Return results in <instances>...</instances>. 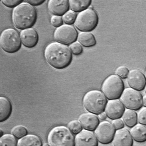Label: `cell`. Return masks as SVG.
<instances>
[{"label":"cell","mask_w":146,"mask_h":146,"mask_svg":"<svg viewBox=\"0 0 146 146\" xmlns=\"http://www.w3.org/2000/svg\"><path fill=\"white\" fill-rule=\"evenodd\" d=\"M77 40L81 45L86 47L94 46L96 43L94 35L88 32H82L78 34Z\"/></svg>","instance_id":"21"},{"label":"cell","mask_w":146,"mask_h":146,"mask_svg":"<svg viewBox=\"0 0 146 146\" xmlns=\"http://www.w3.org/2000/svg\"><path fill=\"white\" fill-rule=\"evenodd\" d=\"M37 17L35 8L25 2L14 8L12 13V19L14 26L22 30L31 28L36 21Z\"/></svg>","instance_id":"2"},{"label":"cell","mask_w":146,"mask_h":146,"mask_svg":"<svg viewBox=\"0 0 146 146\" xmlns=\"http://www.w3.org/2000/svg\"><path fill=\"white\" fill-rule=\"evenodd\" d=\"M27 130L25 127L21 125H17L11 130L12 134L16 137L20 139L27 134Z\"/></svg>","instance_id":"26"},{"label":"cell","mask_w":146,"mask_h":146,"mask_svg":"<svg viewBox=\"0 0 146 146\" xmlns=\"http://www.w3.org/2000/svg\"><path fill=\"white\" fill-rule=\"evenodd\" d=\"M76 13L72 10H69L62 17L63 22L66 24L71 25L74 23L76 17Z\"/></svg>","instance_id":"25"},{"label":"cell","mask_w":146,"mask_h":146,"mask_svg":"<svg viewBox=\"0 0 146 146\" xmlns=\"http://www.w3.org/2000/svg\"><path fill=\"white\" fill-rule=\"evenodd\" d=\"M0 45L2 49L8 53H13L18 51L21 42L17 31L11 28L3 30L0 35Z\"/></svg>","instance_id":"6"},{"label":"cell","mask_w":146,"mask_h":146,"mask_svg":"<svg viewBox=\"0 0 146 146\" xmlns=\"http://www.w3.org/2000/svg\"><path fill=\"white\" fill-rule=\"evenodd\" d=\"M48 143L50 146H74V138L68 128L64 126L52 128L48 136Z\"/></svg>","instance_id":"4"},{"label":"cell","mask_w":146,"mask_h":146,"mask_svg":"<svg viewBox=\"0 0 146 146\" xmlns=\"http://www.w3.org/2000/svg\"><path fill=\"white\" fill-rule=\"evenodd\" d=\"M111 123L116 130L122 128L124 127V123L121 118L112 119Z\"/></svg>","instance_id":"33"},{"label":"cell","mask_w":146,"mask_h":146,"mask_svg":"<svg viewBox=\"0 0 146 146\" xmlns=\"http://www.w3.org/2000/svg\"><path fill=\"white\" fill-rule=\"evenodd\" d=\"M98 141L92 131L82 129L76 135L74 138L75 146H97Z\"/></svg>","instance_id":"13"},{"label":"cell","mask_w":146,"mask_h":146,"mask_svg":"<svg viewBox=\"0 0 146 146\" xmlns=\"http://www.w3.org/2000/svg\"><path fill=\"white\" fill-rule=\"evenodd\" d=\"M48 63L57 69H62L68 66L72 59V52L67 45L57 42L48 44L44 51Z\"/></svg>","instance_id":"1"},{"label":"cell","mask_w":146,"mask_h":146,"mask_svg":"<svg viewBox=\"0 0 146 146\" xmlns=\"http://www.w3.org/2000/svg\"><path fill=\"white\" fill-rule=\"evenodd\" d=\"M17 143L16 137L12 134H5L0 137V146H16Z\"/></svg>","instance_id":"24"},{"label":"cell","mask_w":146,"mask_h":146,"mask_svg":"<svg viewBox=\"0 0 146 146\" xmlns=\"http://www.w3.org/2000/svg\"><path fill=\"white\" fill-rule=\"evenodd\" d=\"M47 7L48 11L52 15L62 16L69 10V0H50Z\"/></svg>","instance_id":"16"},{"label":"cell","mask_w":146,"mask_h":146,"mask_svg":"<svg viewBox=\"0 0 146 146\" xmlns=\"http://www.w3.org/2000/svg\"><path fill=\"white\" fill-rule=\"evenodd\" d=\"M23 0H2V3L9 8H15L23 2Z\"/></svg>","instance_id":"32"},{"label":"cell","mask_w":146,"mask_h":146,"mask_svg":"<svg viewBox=\"0 0 146 146\" xmlns=\"http://www.w3.org/2000/svg\"><path fill=\"white\" fill-rule=\"evenodd\" d=\"M125 110L124 106L118 98L107 101L104 111L109 118L113 119L121 118Z\"/></svg>","instance_id":"12"},{"label":"cell","mask_w":146,"mask_h":146,"mask_svg":"<svg viewBox=\"0 0 146 146\" xmlns=\"http://www.w3.org/2000/svg\"><path fill=\"white\" fill-rule=\"evenodd\" d=\"M119 98L127 109L137 110L143 106V96L141 93L131 87L124 88Z\"/></svg>","instance_id":"8"},{"label":"cell","mask_w":146,"mask_h":146,"mask_svg":"<svg viewBox=\"0 0 146 146\" xmlns=\"http://www.w3.org/2000/svg\"><path fill=\"white\" fill-rule=\"evenodd\" d=\"M52 25L55 27H58L63 25V21L61 16L53 15L50 19Z\"/></svg>","instance_id":"31"},{"label":"cell","mask_w":146,"mask_h":146,"mask_svg":"<svg viewBox=\"0 0 146 146\" xmlns=\"http://www.w3.org/2000/svg\"><path fill=\"white\" fill-rule=\"evenodd\" d=\"M42 143L40 138L37 135L32 134H27L19 139L17 141V146L42 145Z\"/></svg>","instance_id":"20"},{"label":"cell","mask_w":146,"mask_h":146,"mask_svg":"<svg viewBox=\"0 0 146 146\" xmlns=\"http://www.w3.org/2000/svg\"><path fill=\"white\" fill-rule=\"evenodd\" d=\"M124 88L123 80L115 74L107 76L101 86L102 92L109 100L119 98Z\"/></svg>","instance_id":"5"},{"label":"cell","mask_w":146,"mask_h":146,"mask_svg":"<svg viewBox=\"0 0 146 146\" xmlns=\"http://www.w3.org/2000/svg\"><path fill=\"white\" fill-rule=\"evenodd\" d=\"M127 78L130 87L139 91L143 90L145 88V77L140 70L136 68L131 70Z\"/></svg>","instance_id":"11"},{"label":"cell","mask_w":146,"mask_h":146,"mask_svg":"<svg viewBox=\"0 0 146 146\" xmlns=\"http://www.w3.org/2000/svg\"><path fill=\"white\" fill-rule=\"evenodd\" d=\"M146 95H145L143 96V104L144 106L146 107Z\"/></svg>","instance_id":"36"},{"label":"cell","mask_w":146,"mask_h":146,"mask_svg":"<svg viewBox=\"0 0 146 146\" xmlns=\"http://www.w3.org/2000/svg\"><path fill=\"white\" fill-rule=\"evenodd\" d=\"M3 131L0 129V136L1 137L3 135Z\"/></svg>","instance_id":"37"},{"label":"cell","mask_w":146,"mask_h":146,"mask_svg":"<svg viewBox=\"0 0 146 146\" xmlns=\"http://www.w3.org/2000/svg\"><path fill=\"white\" fill-rule=\"evenodd\" d=\"M69 7L71 10L75 12H80L89 7L92 1L69 0Z\"/></svg>","instance_id":"23"},{"label":"cell","mask_w":146,"mask_h":146,"mask_svg":"<svg viewBox=\"0 0 146 146\" xmlns=\"http://www.w3.org/2000/svg\"><path fill=\"white\" fill-rule=\"evenodd\" d=\"M68 128L73 134L76 135L82 130V127L78 120H75L70 121L68 123Z\"/></svg>","instance_id":"27"},{"label":"cell","mask_w":146,"mask_h":146,"mask_svg":"<svg viewBox=\"0 0 146 146\" xmlns=\"http://www.w3.org/2000/svg\"><path fill=\"white\" fill-rule=\"evenodd\" d=\"M78 121L84 129L91 131H94L100 123L97 115L89 112L80 115Z\"/></svg>","instance_id":"17"},{"label":"cell","mask_w":146,"mask_h":146,"mask_svg":"<svg viewBox=\"0 0 146 146\" xmlns=\"http://www.w3.org/2000/svg\"><path fill=\"white\" fill-rule=\"evenodd\" d=\"M124 123L131 127L137 123V113L135 110L126 108L121 117Z\"/></svg>","instance_id":"22"},{"label":"cell","mask_w":146,"mask_h":146,"mask_svg":"<svg viewBox=\"0 0 146 146\" xmlns=\"http://www.w3.org/2000/svg\"><path fill=\"white\" fill-rule=\"evenodd\" d=\"M45 0H26L24 1L25 2L27 3L32 6H38L43 3Z\"/></svg>","instance_id":"34"},{"label":"cell","mask_w":146,"mask_h":146,"mask_svg":"<svg viewBox=\"0 0 146 146\" xmlns=\"http://www.w3.org/2000/svg\"><path fill=\"white\" fill-rule=\"evenodd\" d=\"M69 48L72 53L75 55H80L83 51L81 45L78 42L75 41L71 44Z\"/></svg>","instance_id":"28"},{"label":"cell","mask_w":146,"mask_h":146,"mask_svg":"<svg viewBox=\"0 0 146 146\" xmlns=\"http://www.w3.org/2000/svg\"><path fill=\"white\" fill-rule=\"evenodd\" d=\"M98 115V117L99 119L102 120L105 119L107 116V115L104 111H103Z\"/></svg>","instance_id":"35"},{"label":"cell","mask_w":146,"mask_h":146,"mask_svg":"<svg viewBox=\"0 0 146 146\" xmlns=\"http://www.w3.org/2000/svg\"><path fill=\"white\" fill-rule=\"evenodd\" d=\"M129 131L131 136L135 141L142 142L146 141V126L145 125L137 123L131 127Z\"/></svg>","instance_id":"19"},{"label":"cell","mask_w":146,"mask_h":146,"mask_svg":"<svg viewBox=\"0 0 146 146\" xmlns=\"http://www.w3.org/2000/svg\"><path fill=\"white\" fill-rule=\"evenodd\" d=\"M98 22V17L96 11L88 7L80 12L74 23L76 28L81 32H90L94 30Z\"/></svg>","instance_id":"7"},{"label":"cell","mask_w":146,"mask_h":146,"mask_svg":"<svg viewBox=\"0 0 146 146\" xmlns=\"http://www.w3.org/2000/svg\"><path fill=\"white\" fill-rule=\"evenodd\" d=\"M107 100L101 91L93 90L87 92L82 99L83 105L88 111L98 115L104 111Z\"/></svg>","instance_id":"3"},{"label":"cell","mask_w":146,"mask_h":146,"mask_svg":"<svg viewBox=\"0 0 146 146\" xmlns=\"http://www.w3.org/2000/svg\"><path fill=\"white\" fill-rule=\"evenodd\" d=\"M114 146H130L133 144V139L129 131L127 128L116 130L112 140Z\"/></svg>","instance_id":"15"},{"label":"cell","mask_w":146,"mask_h":146,"mask_svg":"<svg viewBox=\"0 0 146 146\" xmlns=\"http://www.w3.org/2000/svg\"><path fill=\"white\" fill-rule=\"evenodd\" d=\"M20 36L21 43L27 48H33L36 46L38 42V35L33 28L31 27L22 30Z\"/></svg>","instance_id":"14"},{"label":"cell","mask_w":146,"mask_h":146,"mask_svg":"<svg viewBox=\"0 0 146 146\" xmlns=\"http://www.w3.org/2000/svg\"><path fill=\"white\" fill-rule=\"evenodd\" d=\"M78 35L74 26L65 24L56 28L54 32V38L56 42L68 45L76 41Z\"/></svg>","instance_id":"9"},{"label":"cell","mask_w":146,"mask_h":146,"mask_svg":"<svg viewBox=\"0 0 146 146\" xmlns=\"http://www.w3.org/2000/svg\"><path fill=\"white\" fill-rule=\"evenodd\" d=\"M139 110L137 114V121L139 123L146 125V107H141Z\"/></svg>","instance_id":"30"},{"label":"cell","mask_w":146,"mask_h":146,"mask_svg":"<svg viewBox=\"0 0 146 146\" xmlns=\"http://www.w3.org/2000/svg\"><path fill=\"white\" fill-rule=\"evenodd\" d=\"M12 105L10 100L5 96L0 97V122L7 120L12 111Z\"/></svg>","instance_id":"18"},{"label":"cell","mask_w":146,"mask_h":146,"mask_svg":"<svg viewBox=\"0 0 146 146\" xmlns=\"http://www.w3.org/2000/svg\"><path fill=\"white\" fill-rule=\"evenodd\" d=\"M129 70L125 66L121 65L118 66L115 70V74L122 78H127Z\"/></svg>","instance_id":"29"},{"label":"cell","mask_w":146,"mask_h":146,"mask_svg":"<svg viewBox=\"0 0 146 146\" xmlns=\"http://www.w3.org/2000/svg\"><path fill=\"white\" fill-rule=\"evenodd\" d=\"M115 130L111 123L104 121L99 123L94 133L98 141L103 144H108L112 142Z\"/></svg>","instance_id":"10"}]
</instances>
